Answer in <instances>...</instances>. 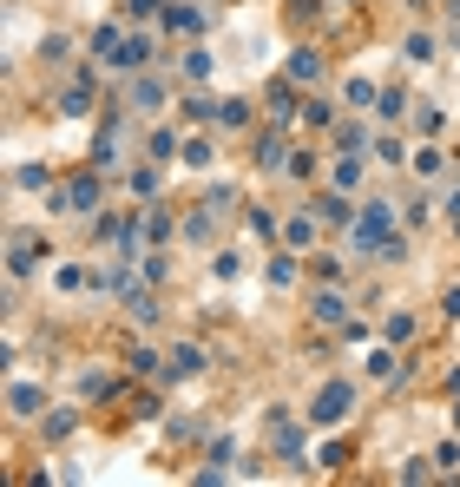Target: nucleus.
Segmentation results:
<instances>
[{
	"instance_id": "obj_33",
	"label": "nucleus",
	"mask_w": 460,
	"mask_h": 487,
	"mask_svg": "<svg viewBox=\"0 0 460 487\" xmlns=\"http://www.w3.org/2000/svg\"><path fill=\"white\" fill-rule=\"evenodd\" d=\"M368 376H375V382L401 376V362H395V343H382V349H375V356H368Z\"/></svg>"
},
{
	"instance_id": "obj_15",
	"label": "nucleus",
	"mask_w": 460,
	"mask_h": 487,
	"mask_svg": "<svg viewBox=\"0 0 460 487\" xmlns=\"http://www.w3.org/2000/svg\"><path fill=\"white\" fill-rule=\"evenodd\" d=\"M217 112H224V99H211V93H184L178 99V119L184 126H217Z\"/></svg>"
},
{
	"instance_id": "obj_46",
	"label": "nucleus",
	"mask_w": 460,
	"mask_h": 487,
	"mask_svg": "<svg viewBox=\"0 0 460 487\" xmlns=\"http://www.w3.org/2000/svg\"><path fill=\"white\" fill-rule=\"evenodd\" d=\"M217 277H224V283L244 277V257H237V250H224V257H217Z\"/></svg>"
},
{
	"instance_id": "obj_47",
	"label": "nucleus",
	"mask_w": 460,
	"mask_h": 487,
	"mask_svg": "<svg viewBox=\"0 0 460 487\" xmlns=\"http://www.w3.org/2000/svg\"><path fill=\"white\" fill-rule=\"evenodd\" d=\"M428 475H434L428 461H401V467H395V481H428Z\"/></svg>"
},
{
	"instance_id": "obj_31",
	"label": "nucleus",
	"mask_w": 460,
	"mask_h": 487,
	"mask_svg": "<svg viewBox=\"0 0 460 487\" xmlns=\"http://www.w3.org/2000/svg\"><path fill=\"white\" fill-rule=\"evenodd\" d=\"M296 257H303V250L277 244V257H270V283H277V290H289V283H296Z\"/></svg>"
},
{
	"instance_id": "obj_28",
	"label": "nucleus",
	"mask_w": 460,
	"mask_h": 487,
	"mask_svg": "<svg viewBox=\"0 0 460 487\" xmlns=\"http://www.w3.org/2000/svg\"><path fill=\"white\" fill-rule=\"evenodd\" d=\"M125 184H132V198H139V205H158V172H151V158H145V165H132V178H125Z\"/></svg>"
},
{
	"instance_id": "obj_40",
	"label": "nucleus",
	"mask_w": 460,
	"mask_h": 487,
	"mask_svg": "<svg viewBox=\"0 0 460 487\" xmlns=\"http://www.w3.org/2000/svg\"><path fill=\"white\" fill-rule=\"evenodd\" d=\"M415 132H421V139H434V132H440V106H415Z\"/></svg>"
},
{
	"instance_id": "obj_29",
	"label": "nucleus",
	"mask_w": 460,
	"mask_h": 487,
	"mask_svg": "<svg viewBox=\"0 0 460 487\" xmlns=\"http://www.w3.org/2000/svg\"><path fill=\"white\" fill-rule=\"evenodd\" d=\"M408 172H415V178H440V172H448V152H434V145H415Z\"/></svg>"
},
{
	"instance_id": "obj_34",
	"label": "nucleus",
	"mask_w": 460,
	"mask_h": 487,
	"mask_svg": "<svg viewBox=\"0 0 460 487\" xmlns=\"http://www.w3.org/2000/svg\"><path fill=\"white\" fill-rule=\"evenodd\" d=\"M217 126H224V132H244V126H250V99H224V112H217Z\"/></svg>"
},
{
	"instance_id": "obj_10",
	"label": "nucleus",
	"mask_w": 460,
	"mask_h": 487,
	"mask_svg": "<svg viewBox=\"0 0 460 487\" xmlns=\"http://www.w3.org/2000/svg\"><path fill=\"white\" fill-rule=\"evenodd\" d=\"M310 316H316V323H329V329H343V323H349V290L322 283V290L310 296Z\"/></svg>"
},
{
	"instance_id": "obj_27",
	"label": "nucleus",
	"mask_w": 460,
	"mask_h": 487,
	"mask_svg": "<svg viewBox=\"0 0 460 487\" xmlns=\"http://www.w3.org/2000/svg\"><path fill=\"white\" fill-rule=\"evenodd\" d=\"M204 362H211V356H204V343H178V349H172V369H165V376H198Z\"/></svg>"
},
{
	"instance_id": "obj_48",
	"label": "nucleus",
	"mask_w": 460,
	"mask_h": 487,
	"mask_svg": "<svg viewBox=\"0 0 460 487\" xmlns=\"http://www.w3.org/2000/svg\"><path fill=\"white\" fill-rule=\"evenodd\" d=\"M440 310H448V323H460V283H454L448 296H440Z\"/></svg>"
},
{
	"instance_id": "obj_7",
	"label": "nucleus",
	"mask_w": 460,
	"mask_h": 487,
	"mask_svg": "<svg viewBox=\"0 0 460 487\" xmlns=\"http://www.w3.org/2000/svg\"><path fill=\"white\" fill-rule=\"evenodd\" d=\"M283 79H289V86H310V93H316L322 79H329V60H322L316 46H296V53L283 60Z\"/></svg>"
},
{
	"instance_id": "obj_45",
	"label": "nucleus",
	"mask_w": 460,
	"mask_h": 487,
	"mask_svg": "<svg viewBox=\"0 0 460 487\" xmlns=\"http://www.w3.org/2000/svg\"><path fill=\"white\" fill-rule=\"evenodd\" d=\"M132 20H151V13H165V0H125Z\"/></svg>"
},
{
	"instance_id": "obj_17",
	"label": "nucleus",
	"mask_w": 460,
	"mask_h": 487,
	"mask_svg": "<svg viewBox=\"0 0 460 487\" xmlns=\"http://www.w3.org/2000/svg\"><path fill=\"white\" fill-rule=\"evenodd\" d=\"M7 184H13V191H20V198H27V191H53V165L27 158V165H13V178H7Z\"/></svg>"
},
{
	"instance_id": "obj_26",
	"label": "nucleus",
	"mask_w": 460,
	"mask_h": 487,
	"mask_svg": "<svg viewBox=\"0 0 460 487\" xmlns=\"http://www.w3.org/2000/svg\"><path fill=\"white\" fill-rule=\"evenodd\" d=\"M118 389H125V382L106 376V369H86V376H79V395H86V402H112Z\"/></svg>"
},
{
	"instance_id": "obj_12",
	"label": "nucleus",
	"mask_w": 460,
	"mask_h": 487,
	"mask_svg": "<svg viewBox=\"0 0 460 487\" xmlns=\"http://www.w3.org/2000/svg\"><path fill=\"white\" fill-rule=\"evenodd\" d=\"M125 316H132L139 329H158V323H165V304L151 296V283H132V290H125Z\"/></svg>"
},
{
	"instance_id": "obj_44",
	"label": "nucleus",
	"mask_w": 460,
	"mask_h": 487,
	"mask_svg": "<svg viewBox=\"0 0 460 487\" xmlns=\"http://www.w3.org/2000/svg\"><path fill=\"white\" fill-rule=\"evenodd\" d=\"M421 217H428V198H408V205H401V224H408V231H415V224H421Z\"/></svg>"
},
{
	"instance_id": "obj_38",
	"label": "nucleus",
	"mask_w": 460,
	"mask_h": 487,
	"mask_svg": "<svg viewBox=\"0 0 460 487\" xmlns=\"http://www.w3.org/2000/svg\"><path fill=\"white\" fill-rule=\"evenodd\" d=\"M204 211H237V191L230 184H211V191H204Z\"/></svg>"
},
{
	"instance_id": "obj_18",
	"label": "nucleus",
	"mask_w": 460,
	"mask_h": 487,
	"mask_svg": "<svg viewBox=\"0 0 460 487\" xmlns=\"http://www.w3.org/2000/svg\"><path fill=\"white\" fill-rule=\"evenodd\" d=\"M217 73V60H211V46H184V60H178V79L184 86H204V79Z\"/></svg>"
},
{
	"instance_id": "obj_50",
	"label": "nucleus",
	"mask_w": 460,
	"mask_h": 487,
	"mask_svg": "<svg viewBox=\"0 0 460 487\" xmlns=\"http://www.w3.org/2000/svg\"><path fill=\"white\" fill-rule=\"evenodd\" d=\"M448 46H454V53H460V27H454V33H448Z\"/></svg>"
},
{
	"instance_id": "obj_30",
	"label": "nucleus",
	"mask_w": 460,
	"mask_h": 487,
	"mask_svg": "<svg viewBox=\"0 0 460 487\" xmlns=\"http://www.w3.org/2000/svg\"><path fill=\"white\" fill-rule=\"evenodd\" d=\"M244 231H250V238H263V244H283V231H277V217H270L263 205H250V211H244Z\"/></svg>"
},
{
	"instance_id": "obj_11",
	"label": "nucleus",
	"mask_w": 460,
	"mask_h": 487,
	"mask_svg": "<svg viewBox=\"0 0 460 487\" xmlns=\"http://www.w3.org/2000/svg\"><path fill=\"white\" fill-rule=\"evenodd\" d=\"M263 112H270V126H296V119H303V99H296V86H289V79H277V86L263 93Z\"/></svg>"
},
{
	"instance_id": "obj_2",
	"label": "nucleus",
	"mask_w": 460,
	"mask_h": 487,
	"mask_svg": "<svg viewBox=\"0 0 460 487\" xmlns=\"http://www.w3.org/2000/svg\"><path fill=\"white\" fill-rule=\"evenodd\" d=\"M355 395H362V389H355L349 376H343V382H329V389L310 402V428H343V422H349V409H355Z\"/></svg>"
},
{
	"instance_id": "obj_51",
	"label": "nucleus",
	"mask_w": 460,
	"mask_h": 487,
	"mask_svg": "<svg viewBox=\"0 0 460 487\" xmlns=\"http://www.w3.org/2000/svg\"><path fill=\"white\" fill-rule=\"evenodd\" d=\"M454 434H460V402H454Z\"/></svg>"
},
{
	"instance_id": "obj_42",
	"label": "nucleus",
	"mask_w": 460,
	"mask_h": 487,
	"mask_svg": "<svg viewBox=\"0 0 460 487\" xmlns=\"http://www.w3.org/2000/svg\"><path fill=\"white\" fill-rule=\"evenodd\" d=\"M434 467H440V475H454V467H460V442H440L434 448Z\"/></svg>"
},
{
	"instance_id": "obj_32",
	"label": "nucleus",
	"mask_w": 460,
	"mask_h": 487,
	"mask_svg": "<svg viewBox=\"0 0 460 487\" xmlns=\"http://www.w3.org/2000/svg\"><path fill=\"white\" fill-rule=\"evenodd\" d=\"M375 158H382V165H408L415 152H408V145L395 139V132H375Z\"/></svg>"
},
{
	"instance_id": "obj_14",
	"label": "nucleus",
	"mask_w": 460,
	"mask_h": 487,
	"mask_svg": "<svg viewBox=\"0 0 460 487\" xmlns=\"http://www.w3.org/2000/svg\"><path fill=\"white\" fill-rule=\"evenodd\" d=\"M335 99H343L349 112H375V99H382V86H375V79H362V73H349L343 86H335Z\"/></svg>"
},
{
	"instance_id": "obj_5",
	"label": "nucleus",
	"mask_w": 460,
	"mask_h": 487,
	"mask_svg": "<svg viewBox=\"0 0 460 487\" xmlns=\"http://www.w3.org/2000/svg\"><path fill=\"white\" fill-rule=\"evenodd\" d=\"M40 257H53V244H46V238H33V231H13V238H7V277L13 283L33 277V264H40Z\"/></svg>"
},
{
	"instance_id": "obj_8",
	"label": "nucleus",
	"mask_w": 460,
	"mask_h": 487,
	"mask_svg": "<svg viewBox=\"0 0 460 487\" xmlns=\"http://www.w3.org/2000/svg\"><path fill=\"white\" fill-rule=\"evenodd\" d=\"M289 152H296V145H289V139H283V132H277V126H270V132H257V145H250V165H257V172H263V178H277V172H283V165H289Z\"/></svg>"
},
{
	"instance_id": "obj_1",
	"label": "nucleus",
	"mask_w": 460,
	"mask_h": 487,
	"mask_svg": "<svg viewBox=\"0 0 460 487\" xmlns=\"http://www.w3.org/2000/svg\"><path fill=\"white\" fill-rule=\"evenodd\" d=\"M46 211H73V217H99V211H106V172H99V165H93V172H79V178L66 184L60 198L46 191Z\"/></svg>"
},
{
	"instance_id": "obj_4",
	"label": "nucleus",
	"mask_w": 460,
	"mask_h": 487,
	"mask_svg": "<svg viewBox=\"0 0 460 487\" xmlns=\"http://www.w3.org/2000/svg\"><path fill=\"white\" fill-rule=\"evenodd\" d=\"M151 53H158V33H145V27H139V33H125V40H118L99 66H112V73H145Z\"/></svg>"
},
{
	"instance_id": "obj_23",
	"label": "nucleus",
	"mask_w": 460,
	"mask_h": 487,
	"mask_svg": "<svg viewBox=\"0 0 460 487\" xmlns=\"http://www.w3.org/2000/svg\"><path fill=\"white\" fill-rule=\"evenodd\" d=\"M316 217H322V224H355V211H349V191H335V184H329V191L316 198Z\"/></svg>"
},
{
	"instance_id": "obj_16",
	"label": "nucleus",
	"mask_w": 460,
	"mask_h": 487,
	"mask_svg": "<svg viewBox=\"0 0 460 487\" xmlns=\"http://www.w3.org/2000/svg\"><path fill=\"white\" fill-rule=\"evenodd\" d=\"M40 402H46L40 382H7V409H13V422H33V415H40Z\"/></svg>"
},
{
	"instance_id": "obj_19",
	"label": "nucleus",
	"mask_w": 460,
	"mask_h": 487,
	"mask_svg": "<svg viewBox=\"0 0 460 487\" xmlns=\"http://www.w3.org/2000/svg\"><path fill=\"white\" fill-rule=\"evenodd\" d=\"M178 152H184V139H178V132H172V126H158V132H145V158H151V165H172Z\"/></svg>"
},
{
	"instance_id": "obj_20",
	"label": "nucleus",
	"mask_w": 460,
	"mask_h": 487,
	"mask_svg": "<svg viewBox=\"0 0 460 487\" xmlns=\"http://www.w3.org/2000/svg\"><path fill=\"white\" fill-rule=\"evenodd\" d=\"M335 152H375V126L343 119V126H335Z\"/></svg>"
},
{
	"instance_id": "obj_39",
	"label": "nucleus",
	"mask_w": 460,
	"mask_h": 487,
	"mask_svg": "<svg viewBox=\"0 0 460 487\" xmlns=\"http://www.w3.org/2000/svg\"><path fill=\"white\" fill-rule=\"evenodd\" d=\"M172 434H178V442H191V434H211V422H204V415H178Z\"/></svg>"
},
{
	"instance_id": "obj_41",
	"label": "nucleus",
	"mask_w": 460,
	"mask_h": 487,
	"mask_svg": "<svg viewBox=\"0 0 460 487\" xmlns=\"http://www.w3.org/2000/svg\"><path fill=\"white\" fill-rule=\"evenodd\" d=\"M408 336H415V316L395 310V316H388V343H408Z\"/></svg>"
},
{
	"instance_id": "obj_25",
	"label": "nucleus",
	"mask_w": 460,
	"mask_h": 487,
	"mask_svg": "<svg viewBox=\"0 0 460 487\" xmlns=\"http://www.w3.org/2000/svg\"><path fill=\"white\" fill-rule=\"evenodd\" d=\"M375 119H382V126H401V119H408V86H382V99H375Z\"/></svg>"
},
{
	"instance_id": "obj_3",
	"label": "nucleus",
	"mask_w": 460,
	"mask_h": 487,
	"mask_svg": "<svg viewBox=\"0 0 460 487\" xmlns=\"http://www.w3.org/2000/svg\"><path fill=\"white\" fill-rule=\"evenodd\" d=\"M125 106L139 112V119H158V112L172 106V79H165V73H151V66H145V73H132V93H125Z\"/></svg>"
},
{
	"instance_id": "obj_22",
	"label": "nucleus",
	"mask_w": 460,
	"mask_h": 487,
	"mask_svg": "<svg viewBox=\"0 0 460 487\" xmlns=\"http://www.w3.org/2000/svg\"><path fill=\"white\" fill-rule=\"evenodd\" d=\"M434 53H440V40H434L428 27H415V33H408V40H401V60H408V66H428Z\"/></svg>"
},
{
	"instance_id": "obj_24",
	"label": "nucleus",
	"mask_w": 460,
	"mask_h": 487,
	"mask_svg": "<svg viewBox=\"0 0 460 487\" xmlns=\"http://www.w3.org/2000/svg\"><path fill=\"white\" fill-rule=\"evenodd\" d=\"M125 369H132V376H165L172 362H165L151 343H132V349H125Z\"/></svg>"
},
{
	"instance_id": "obj_9",
	"label": "nucleus",
	"mask_w": 460,
	"mask_h": 487,
	"mask_svg": "<svg viewBox=\"0 0 460 487\" xmlns=\"http://www.w3.org/2000/svg\"><path fill=\"white\" fill-rule=\"evenodd\" d=\"M316 238H322V217H316V211H289V217H283V244H289V250H303V257H310Z\"/></svg>"
},
{
	"instance_id": "obj_35",
	"label": "nucleus",
	"mask_w": 460,
	"mask_h": 487,
	"mask_svg": "<svg viewBox=\"0 0 460 487\" xmlns=\"http://www.w3.org/2000/svg\"><path fill=\"white\" fill-rule=\"evenodd\" d=\"M184 244H211V211H191L184 217V231H178Z\"/></svg>"
},
{
	"instance_id": "obj_37",
	"label": "nucleus",
	"mask_w": 460,
	"mask_h": 487,
	"mask_svg": "<svg viewBox=\"0 0 460 487\" xmlns=\"http://www.w3.org/2000/svg\"><path fill=\"white\" fill-rule=\"evenodd\" d=\"M283 172H289V178H316V152H310V145H296V152H289V165H283Z\"/></svg>"
},
{
	"instance_id": "obj_13",
	"label": "nucleus",
	"mask_w": 460,
	"mask_h": 487,
	"mask_svg": "<svg viewBox=\"0 0 460 487\" xmlns=\"http://www.w3.org/2000/svg\"><path fill=\"white\" fill-rule=\"evenodd\" d=\"M303 126H310V132H335V126H343V99L303 93Z\"/></svg>"
},
{
	"instance_id": "obj_6",
	"label": "nucleus",
	"mask_w": 460,
	"mask_h": 487,
	"mask_svg": "<svg viewBox=\"0 0 460 487\" xmlns=\"http://www.w3.org/2000/svg\"><path fill=\"white\" fill-rule=\"evenodd\" d=\"M158 33H211V7H198V0H165Z\"/></svg>"
},
{
	"instance_id": "obj_21",
	"label": "nucleus",
	"mask_w": 460,
	"mask_h": 487,
	"mask_svg": "<svg viewBox=\"0 0 460 487\" xmlns=\"http://www.w3.org/2000/svg\"><path fill=\"white\" fill-rule=\"evenodd\" d=\"M184 172H211V165H217V145H211V132H198V139H184Z\"/></svg>"
},
{
	"instance_id": "obj_43",
	"label": "nucleus",
	"mask_w": 460,
	"mask_h": 487,
	"mask_svg": "<svg viewBox=\"0 0 460 487\" xmlns=\"http://www.w3.org/2000/svg\"><path fill=\"white\" fill-rule=\"evenodd\" d=\"M165 271H172L165 257H139V277H145V283H165Z\"/></svg>"
},
{
	"instance_id": "obj_49",
	"label": "nucleus",
	"mask_w": 460,
	"mask_h": 487,
	"mask_svg": "<svg viewBox=\"0 0 460 487\" xmlns=\"http://www.w3.org/2000/svg\"><path fill=\"white\" fill-rule=\"evenodd\" d=\"M440 211H448V217H454V224H460V184H454V191H448V198H440Z\"/></svg>"
},
{
	"instance_id": "obj_36",
	"label": "nucleus",
	"mask_w": 460,
	"mask_h": 487,
	"mask_svg": "<svg viewBox=\"0 0 460 487\" xmlns=\"http://www.w3.org/2000/svg\"><path fill=\"white\" fill-rule=\"evenodd\" d=\"M73 428H79V409H60V415H46V442H66Z\"/></svg>"
}]
</instances>
